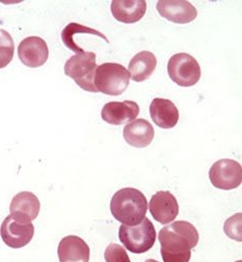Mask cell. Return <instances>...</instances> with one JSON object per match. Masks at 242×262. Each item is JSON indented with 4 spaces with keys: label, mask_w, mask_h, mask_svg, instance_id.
<instances>
[{
    "label": "cell",
    "mask_w": 242,
    "mask_h": 262,
    "mask_svg": "<svg viewBox=\"0 0 242 262\" xmlns=\"http://www.w3.org/2000/svg\"><path fill=\"white\" fill-rule=\"evenodd\" d=\"M199 238L196 228L189 222L177 221L163 227L158 235L163 262H189Z\"/></svg>",
    "instance_id": "6da1fadb"
},
{
    "label": "cell",
    "mask_w": 242,
    "mask_h": 262,
    "mask_svg": "<svg viewBox=\"0 0 242 262\" xmlns=\"http://www.w3.org/2000/svg\"><path fill=\"white\" fill-rule=\"evenodd\" d=\"M148 201L145 194L136 188L125 187L112 198L111 211L114 217L126 226H136L146 217Z\"/></svg>",
    "instance_id": "7a4b0ae2"
},
{
    "label": "cell",
    "mask_w": 242,
    "mask_h": 262,
    "mask_svg": "<svg viewBox=\"0 0 242 262\" xmlns=\"http://www.w3.org/2000/svg\"><path fill=\"white\" fill-rule=\"evenodd\" d=\"M130 74L123 64L117 62H105L98 66L94 85L98 92L108 96H120L128 88Z\"/></svg>",
    "instance_id": "3957f363"
},
{
    "label": "cell",
    "mask_w": 242,
    "mask_h": 262,
    "mask_svg": "<svg viewBox=\"0 0 242 262\" xmlns=\"http://www.w3.org/2000/svg\"><path fill=\"white\" fill-rule=\"evenodd\" d=\"M119 238L129 252L143 254L153 248L156 230L152 222L145 217L141 224L133 227L122 225L119 229Z\"/></svg>",
    "instance_id": "277c9868"
},
{
    "label": "cell",
    "mask_w": 242,
    "mask_h": 262,
    "mask_svg": "<svg viewBox=\"0 0 242 262\" xmlns=\"http://www.w3.org/2000/svg\"><path fill=\"white\" fill-rule=\"evenodd\" d=\"M97 69L96 54L92 51L76 53L64 64V74L71 77L82 90L98 93L94 85V77Z\"/></svg>",
    "instance_id": "5b68a950"
},
{
    "label": "cell",
    "mask_w": 242,
    "mask_h": 262,
    "mask_svg": "<svg viewBox=\"0 0 242 262\" xmlns=\"http://www.w3.org/2000/svg\"><path fill=\"white\" fill-rule=\"evenodd\" d=\"M167 72L172 81L184 88L196 84L202 74L197 60L184 52L174 54L169 58Z\"/></svg>",
    "instance_id": "8992f818"
},
{
    "label": "cell",
    "mask_w": 242,
    "mask_h": 262,
    "mask_svg": "<svg viewBox=\"0 0 242 262\" xmlns=\"http://www.w3.org/2000/svg\"><path fill=\"white\" fill-rule=\"evenodd\" d=\"M209 178L214 187L225 190L235 189L242 182V168L233 159H221L214 162L209 171Z\"/></svg>",
    "instance_id": "52a82bcc"
},
{
    "label": "cell",
    "mask_w": 242,
    "mask_h": 262,
    "mask_svg": "<svg viewBox=\"0 0 242 262\" xmlns=\"http://www.w3.org/2000/svg\"><path fill=\"white\" fill-rule=\"evenodd\" d=\"M34 234L32 223H24L8 215L0 228V235L4 243L13 249H20L28 245Z\"/></svg>",
    "instance_id": "ba28073f"
},
{
    "label": "cell",
    "mask_w": 242,
    "mask_h": 262,
    "mask_svg": "<svg viewBox=\"0 0 242 262\" xmlns=\"http://www.w3.org/2000/svg\"><path fill=\"white\" fill-rule=\"evenodd\" d=\"M18 56L21 62L29 68H39L49 56L47 43L40 37L25 38L18 46Z\"/></svg>",
    "instance_id": "9c48e42d"
},
{
    "label": "cell",
    "mask_w": 242,
    "mask_h": 262,
    "mask_svg": "<svg viewBox=\"0 0 242 262\" xmlns=\"http://www.w3.org/2000/svg\"><path fill=\"white\" fill-rule=\"evenodd\" d=\"M149 209L155 221L163 225L175 221L179 213V205L175 195L167 190L157 191L149 203Z\"/></svg>",
    "instance_id": "30bf717a"
},
{
    "label": "cell",
    "mask_w": 242,
    "mask_h": 262,
    "mask_svg": "<svg viewBox=\"0 0 242 262\" xmlns=\"http://www.w3.org/2000/svg\"><path fill=\"white\" fill-rule=\"evenodd\" d=\"M156 8L161 17L178 24L190 23L197 16L196 9L185 0H159Z\"/></svg>",
    "instance_id": "8fae6325"
},
{
    "label": "cell",
    "mask_w": 242,
    "mask_h": 262,
    "mask_svg": "<svg viewBox=\"0 0 242 262\" xmlns=\"http://www.w3.org/2000/svg\"><path fill=\"white\" fill-rule=\"evenodd\" d=\"M41 204L38 196L30 191H21L17 193L10 206L11 215L21 222L31 223L39 215Z\"/></svg>",
    "instance_id": "7c38bea8"
},
{
    "label": "cell",
    "mask_w": 242,
    "mask_h": 262,
    "mask_svg": "<svg viewBox=\"0 0 242 262\" xmlns=\"http://www.w3.org/2000/svg\"><path fill=\"white\" fill-rule=\"evenodd\" d=\"M138 114L140 106L134 101H112L103 106L101 117L106 123L119 126L134 121Z\"/></svg>",
    "instance_id": "4fadbf2b"
},
{
    "label": "cell",
    "mask_w": 242,
    "mask_h": 262,
    "mask_svg": "<svg viewBox=\"0 0 242 262\" xmlns=\"http://www.w3.org/2000/svg\"><path fill=\"white\" fill-rule=\"evenodd\" d=\"M57 254L59 262H89L91 251L81 237L69 235L59 242Z\"/></svg>",
    "instance_id": "5bb4252c"
},
{
    "label": "cell",
    "mask_w": 242,
    "mask_h": 262,
    "mask_svg": "<svg viewBox=\"0 0 242 262\" xmlns=\"http://www.w3.org/2000/svg\"><path fill=\"white\" fill-rule=\"evenodd\" d=\"M154 128L145 119H136L124 128L123 136L128 145L134 148H146L154 139Z\"/></svg>",
    "instance_id": "9a60e30c"
},
{
    "label": "cell",
    "mask_w": 242,
    "mask_h": 262,
    "mask_svg": "<svg viewBox=\"0 0 242 262\" xmlns=\"http://www.w3.org/2000/svg\"><path fill=\"white\" fill-rule=\"evenodd\" d=\"M112 14L118 21L126 24L136 23L145 16L147 2L145 0H114Z\"/></svg>",
    "instance_id": "2e32d148"
},
{
    "label": "cell",
    "mask_w": 242,
    "mask_h": 262,
    "mask_svg": "<svg viewBox=\"0 0 242 262\" xmlns=\"http://www.w3.org/2000/svg\"><path fill=\"white\" fill-rule=\"evenodd\" d=\"M150 116L153 122L160 128L170 129L179 121V111L168 99L155 98L150 104Z\"/></svg>",
    "instance_id": "e0dca14e"
},
{
    "label": "cell",
    "mask_w": 242,
    "mask_h": 262,
    "mask_svg": "<svg viewBox=\"0 0 242 262\" xmlns=\"http://www.w3.org/2000/svg\"><path fill=\"white\" fill-rule=\"evenodd\" d=\"M157 58L150 51H142L137 53L129 62V74L132 80L142 82L150 78L156 69Z\"/></svg>",
    "instance_id": "ac0fdd59"
},
{
    "label": "cell",
    "mask_w": 242,
    "mask_h": 262,
    "mask_svg": "<svg viewBox=\"0 0 242 262\" xmlns=\"http://www.w3.org/2000/svg\"><path fill=\"white\" fill-rule=\"evenodd\" d=\"M78 34H86V35L98 36L101 39L105 40L106 43H109L106 36L103 35L102 32H100L99 30L93 29L91 27L83 26V25L78 24V23H70V24H68L63 28V30L61 31V40H62V42H63V44L67 48H69V49L76 52V53H81V52L84 51L80 46H78L75 43V36L78 35Z\"/></svg>",
    "instance_id": "d6986e66"
},
{
    "label": "cell",
    "mask_w": 242,
    "mask_h": 262,
    "mask_svg": "<svg viewBox=\"0 0 242 262\" xmlns=\"http://www.w3.org/2000/svg\"><path fill=\"white\" fill-rule=\"evenodd\" d=\"M15 44L12 36L5 29H0V69L6 68L12 61Z\"/></svg>",
    "instance_id": "ffe728a7"
},
{
    "label": "cell",
    "mask_w": 242,
    "mask_h": 262,
    "mask_svg": "<svg viewBox=\"0 0 242 262\" xmlns=\"http://www.w3.org/2000/svg\"><path fill=\"white\" fill-rule=\"evenodd\" d=\"M224 230L230 238L241 242V213H237L228 219L225 223Z\"/></svg>",
    "instance_id": "44dd1931"
},
{
    "label": "cell",
    "mask_w": 242,
    "mask_h": 262,
    "mask_svg": "<svg viewBox=\"0 0 242 262\" xmlns=\"http://www.w3.org/2000/svg\"><path fill=\"white\" fill-rule=\"evenodd\" d=\"M106 262H131L126 250L117 244H111L104 253Z\"/></svg>",
    "instance_id": "7402d4cb"
},
{
    "label": "cell",
    "mask_w": 242,
    "mask_h": 262,
    "mask_svg": "<svg viewBox=\"0 0 242 262\" xmlns=\"http://www.w3.org/2000/svg\"><path fill=\"white\" fill-rule=\"evenodd\" d=\"M145 262H158V261L154 260V259H147Z\"/></svg>",
    "instance_id": "603a6c76"
}]
</instances>
